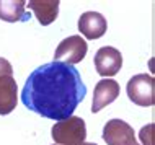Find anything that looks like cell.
Here are the masks:
<instances>
[{"mask_svg": "<svg viewBox=\"0 0 155 145\" xmlns=\"http://www.w3.org/2000/svg\"><path fill=\"white\" fill-rule=\"evenodd\" d=\"M119 83L113 78H103L95 85L93 103H91V113H98L103 108L111 105L119 96Z\"/></svg>", "mask_w": 155, "mask_h": 145, "instance_id": "7", "label": "cell"}, {"mask_svg": "<svg viewBox=\"0 0 155 145\" xmlns=\"http://www.w3.org/2000/svg\"><path fill=\"white\" fill-rule=\"evenodd\" d=\"M26 3L43 26L51 24L59 15V0H30Z\"/></svg>", "mask_w": 155, "mask_h": 145, "instance_id": "10", "label": "cell"}, {"mask_svg": "<svg viewBox=\"0 0 155 145\" xmlns=\"http://www.w3.org/2000/svg\"><path fill=\"white\" fill-rule=\"evenodd\" d=\"M106 30H108V23L104 20V16L98 11H85L78 18V31L90 41L101 38L106 33Z\"/></svg>", "mask_w": 155, "mask_h": 145, "instance_id": "8", "label": "cell"}, {"mask_svg": "<svg viewBox=\"0 0 155 145\" xmlns=\"http://www.w3.org/2000/svg\"><path fill=\"white\" fill-rule=\"evenodd\" d=\"M93 64H95L96 72L101 77H113L123 67V56H121V52L116 47L104 46L96 51Z\"/></svg>", "mask_w": 155, "mask_h": 145, "instance_id": "6", "label": "cell"}, {"mask_svg": "<svg viewBox=\"0 0 155 145\" xmlns=\"http://www.w3.org/2000/svg\"><path fill=\"white\" fill-rule=\"evenodd\" d=\"M52 139L57 145H82L87 137L85 121L77 116H70L52 126Z\"/></svg>", "mask_w": 155, "mask_h": 145, "instance_id": "2", "label": "cell"}, {"mask_svg": "<svg viewBox=\"0 0 155 145\" xmlns=\"http://www.w3.org/2000/svg\"><path fill=\"white\" fill-rule=\"evenodd\" d=\"M88 46H87V41L82 36H69L64 41H61L59 46L56 47L54 52V62H62L67 65H75L78 62H82L87 56Z\"/></svg>", "mask_w": 155, "mask_h": 145, "instance_id": "4", "label": "cell"}, {"mask_svg": "<svg viewBox=\"0 0 155 145\" xmlns=\"http://www.w3.org/2000/svg\"><path fill=\"white\" fill-rule=\"evenodd\" d=\"M139 135H140V140L144 145H153V124H149V126L142 127Z\"/></svg>", "mask_w": 155, "mask_h": 145, "instance_id": "12", "label": "cell"}, {"mask_svg": "<svg viewBox=\"0 0 155 145\" xmlns=\"http://www.w3.org/2000/svg\"><path fill=\"white\" fill-rule=\"evenodd\" d=\"M85 95L87 86L74 65L49 62L30 73L21 90V101L43 118L64 121L74 114Z\"/></svg>", "mask_w": 155, "mask_h": 145, "instance_id": "1", "label": "cell"}, {"mask_svg": "<svg viewBox=\"0 0 155 145\" xmlns=\"http://www.w3.org/2000/svg\"><path fill=\"white\" fill-rule=\"evenodd\" d=\"M82 145H96V143H91V142H83Z\"/></svg>", "mask_w": 155, "mask_h": 145, "instance_id": "14", "label": "cell"}, {"mask_svg": "<svg viewBox=\"0 0 155 145\" xmlns=\"http://www.w3.org/2000/svg\"><path fill=\"white\" fill-rule=\"evenodd\" d=\"M12 73H13L12 64L7 59L0 57V77H12Z\"/></svg>", "mask_w": 155, "mask_h": 145, "instance_id": "13", "label": "cell"}, {"mask_svg": "<svg viewBox=\"0 0 155 145\" xmlns=\"http://www.w3.org/2000/svg\"><path fill=\"white\" fill-rule=\"evenodd\" d=\"M25 0H0V20L15 23L25 20Z\"/></svg>", "mask_w": 155, "mask_h": 145, "instance_id": "11", "label": "cell"}, {"mask_svg": "<svg viewBox=\"0 0 155 145\" xmlns=\"http://www.w3.org/2000/svg\"><path fill=\"white\" fill-rule=\"evenodd\" d=\"M101 135L108 145H139L134 135V129L121 119L108 121L103 127Z\"/></svg>", "mask_w": 155, "mask_h": 145, "instance_id": "5", "label": "cell"}, {"mask_svg": "<svg viewBox=\"0 0 155 145\" xmlns=\"http://www.w3.org/2000/svg\"><path fill=\"white\" fill-rule=\"evenodd\" d=\"M127 96L137 106H152L155 101V80L152 75L139 73L127 82Z\"/></svg>", "mask_w": 155, "mask_h": 145, "instance_id": "3", "label": "cell"}, {"mask_svg": "<svg viewBox=\"0 0 155 145\" xmlns=\"http://www.w3.org/2000/svg\"><path fill=\"white\" fill-rule=\"evenodd\" d=\"M18 101V86L13 75L0 77V114H10L16 108Z\"/></svg>", "mask_w": 155, "mask_h": 145, "instance_id": "9", "label": "cell"}]
</instances>
